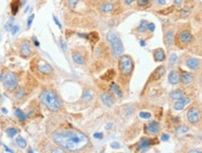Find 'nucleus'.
Returning <instances> with one entry per match:
<instances>
[{
	"label": "nucleus",
	"mask_w": 202,
	"mask_h": 153,
	"mask_svg": "<svg viewBox=\"0 0 202 153\" xmlns=\"http://www.w3.org/2000/svg\"><path fill=\"white\" fill-rule=\"evenodd\" d=\"M52 139L58 146L69 151L81 150L89 143L88 137L84 134L73 130H65L54 133Z\"/></svg>",
	"instance_id": "1"
},
{
	"label": "nucleus",
	"mask_w": 202,
	"mask_h": 153,
	"mask_svg": "<svg viewBox=\"0 0 202 153\" xmlns=\"http://www.w3.org/2000/svg\"><path fill=\"white\" fill-rule=\"evenodd\" d=\"M40 100L50 111H58L61 108V102L57 95L51 91H44L41 94Z\"/></svg>",
	"instance_id": "2"
},
{
	"label": "nucleus",
	"mask_w": 202,
	"mask_h": 153,
	"mask_svg": "<svg viewBox=\"0 0 202 153\" xmlns=\"http://www.w3.org/2000/svg\"><path fill=\"white\" fill-rule=\"evenodd\" d=\"M107 40L108 41L111 48V52L114 57H120L123 52V46L120 37L113 31H110L107 34Z\"/></svg>",
	"instance_id": "3"
},
{
	"label": "nucleus",
	"mask_w": 202,
	"mask_h": 153,
	"mask_svg": "<svg viewBox=\"0 0 202 153\" xmlns=\"http://www.w3.org/2000/svg\"><path fill=\"white\" fill-rule=\"evenodd\" d=\"M119 70L123 75H129L134 69V63L127 55H122L119 59Z\"/></svg>",
	"instance_id": "4"
},
{
	"label": "nucleus",
	"mask_w": 202,
	"mask_h": 153,
	"mask_svg": "<svg viewBox=\"0 0 202 153\" xmlns=\"http://www.w3.org/2000/svg\"><path fill=\"white\" fill-rule=\"evenodd\" d=\"M3 83H4V86L7 90L12 91L18 85V79L15 74H13L11 72H7L3 76Z\"/></svg>",
	"instance_id": "5"
},
{
	"label": "nucleus",
	"mask_w": 202,
	"mask_h": 153,
	"mask_svg": "<svg viewBox=\"0 0 202 153\" xmlns=\"http://www.w3.org/2000/svg\"><path fill=\"white\" fill-rule=\"evenodd\" d=\"M187 120L190 123L195 124L200 120V112L196 108V106H192L187 111Z\"/></svg>",
	"instance_id": "6"
},
{
	"label": "nucleus",
	"mask_w": 202,
	"mask_h": 153,
	"mask_svg": "<svg viewBox=\"0 0 202 153\" xmlns=\"http://www.w3.org/2000/svg\"><path fill=\"white\" fill-rule=\"evenodd\" d=\"M165 73H166V67L164 65L158 66L157 68H155V70L150 76V81H156L160 79L165 75Z\"/></svg>",
	"instance_id": "7"
},
{
	"label": "nucleus",
	"mask_w": 202,
	"mask_h": 153,
	"mask_svg": "<svg viewBox=\"0 0 202 153\" xmlns=\"http://www.w3.org/2000/svg\"><path fill=\"white\" fill-rule=\"evenodd\" d=\"M160 131V125L157 121H151L145 127V132L150 134H156Z\"/></svg>",
	"instance_id": "8"
},
{
	"label": "nucleus",
	"mask_w": 202,
	"mask_h": 153,
	"mask_svg": "<svg viewBox=\"0 0 202 153\" xmlns=\"http://www.w3.org/2000/svg\"><path fill=\"white\" fill-rule=\"evenodd\" d=\"M179 40H180L182 43H184V44H188V43H191L192 40H193V36L192 34L187 31V30H183L180 33H179Z\"/></svg>",
	"instance_id": "9"
},
{
	"label": "nucleus",
	"mask_w": 202,
	"mask_h": 153,
	"mask_svg": "<svg viewBox=\"0 0 202 153\" xmlns=\"http://www.w3.org/2000/svg\"><path fill=\"white\" fill-rule=\"evenodd\" d=\"M189 103H190V98L183 96V98L177 100V102L174 104V109L176 111H181L185 108V105H187Z\"/></svg>",
	"instance_id": "10"
},
{
	"label": "nucleus",
	"mask_w": 202,
	"mask_h": 153,
	"mask_svg": "<svg viewBox=\"0 0 202 153\" xmlns=\"http://www.w3.org/2000/svg\"><path fill=\"white\" fill-rule=\"evenodd\" d=\"M168 79L171 85H176V84L181 81V75L177 70H171L168 74Z\"/></svg>",
	"instance_id": "11"
},
{
	"label": "nucleus",
	"mask_w": 202,
	"mask_h": 153,
	"mask_svg": "<svg viewBox=\"0 0 202 153\" xmlns=\"http://www.w3.org/2000/svg\"><path fill=\"white\" fill-rule=\"evenodd\" d=\"M32 53V49L28 41H25L21 46V55L22 57H28Z\"/></svg>",
	"instance_id": "12"
},
{
	"label": "nucleus",
	"mask_w": 202,
	"mask_h": 153,
	"mask_svg": "<svg viewBox=\"0 0 202 153\" xmlns=\"http://www.w3.org/2000/svg\"><path fill=\"white\" fill-rule=\"evenodd\" d=\"M191 12H192V7L188 4H185L182 9L179 10V16L182 19H186L191 15Z\"/></svg>",
	"instance_id": "13"
},
{
	"label": "nucleus",
	"mask_w": 202,
	"mask_h": 153,
	"mask_svg": "<svg viewBox=\"0 0 202 153\" xmlns=\"http://www.w3.org/2000/svg\"><path fill=\"white\" fill-rule=\"evenodd\" d=\"M152 145V140L149 138H142L139 140L138 143V150L139 151H144L146 149H148L150 146Z\"/></svg>",
	"instance_id": "14"
},
{
	"label": "nucleus",
	"mask_w": 202,
	"mask_h": 153,
	"mask_svg": "<svg viewBox=\"0 0 202 153\" xmlns=\"http://www.w3.org/2000/svg\"><path fill=\"white\" fill-rule=\"evenodd\" d=\"M37 69L40 73L42 74H51L52 72V67L48 64V63H45V62H41L37 65Z\"/></svg>",
	"instance_id": "15"
},
{
	"label": "nucleus",
	"mask_w": 202,
	"mask_h": 153,
	"mask_svg": "<svg viewBox=\"0 0 202 153\" xmlns=\"http://www.w3.org/2000/svg\"><path fill=\"white\" fill-rule=\"evenodd\" d=\"M114 10V4L111 2H104L100 4L99 6V10L103 13H108L111 12Z\"/></svg>",
	"instance_id": "16"
},
{
	"label": "nucleus",
	"mask_w": 202,
	"mask_h": 153,
	"mask_svg": "<svg viewBox=\"0 0 202 153\" xmlns=\"http://www.w3.org/2000/svg\"><path fill=\"white\" fill-rule=\"evenodd\" d=\"M101 101H102V103L107 106H111L114 103L112 96L108 93H103L101 94Z\"/></svg>",
	"instance_id": "17"
},
{
	"label": "nucleus",
	"mask_w": 202,
	"mask_h": 153,
	"mask_svg": "<svg viewBox=\"0 0 202 153\" xmlns=\"http://www.w3.org/2000/svg\"><path fill=\"white\" fill-rule=\"evenodd\" d=\"M153 58L155 61H157V62H163V61H165V59H166L165 51L162 49L155 50L153 51Z\"/></svg>",
	"instance_id": "18"
},
{
	"label": "nucleus",
	"mask_w": 202,
	"mask_h": 153,
	"mask_svg": "<svg viewBox=\"0 0 202 153\" xmlns=\"http://www.w3.org/2000/svg\"><path fill=\"white\" fill-rule=\"evenodd\" d=\"M186 65L192 70H197L199 67V61L196 58H189L186 60Z\"/></svg>",
	"instance_id": "19"
},
{
	"label": "nucleus",
	"mask_w": 202,
	"mask_h": 153,
	"mask_svg": "<svg viewBox=\"0 0 202 153\" xmlns=\"http://www.w3.org/2000/svg\"><path fill=\"white\" fill-rule=\"evenodd\" d=\"M183 95H184L183 91L182 90H180V89L173 90V91H170V94H169L170 98L173 99V100H176V101H177V100H179V99L183 98Z\"/></svg>",
	"instance_id": "20"
},
{
	"label": "nucleus",
	"mask_w": 202,
	"mask_h": 153,
	"mask_svg": "<svg viewBox=\"0 0 202 153\" xmlns=\"http://www.w3.org/2000/svg\"><path fill=\"white\" fill-rule=\"evenodd\" d=\"M193 80V76L191 73H188V72H183L182 75H181V81L183 83V84H189L191 83Z\"/></svg>",
	"instance_id": "21"
},
{
	"label": "nucleus",
	"mask_w": 202,
	"mask_h": 153,
	"mask_svg": "<svg viewBox=\"0 0 202 153\" xmlns=\"http://www.w3.org/2000/svg\"><path fill=\"white\" fill-rule=\"evenodd\" d=\"M173 36H174V32L172 30H168L166 33V36H165V44L169 47L170 45L173 43Z\"/></svg>",
	"instance_id": "22"
},
{
	"label": "nucleus",
	"mask_w": 202,
	"mask_h": 153,
	"mask_svg": "<svg viewBox=\"0 0 202 153\" xmlns=\"http://www.w3.org/2000/svg\"><path fill=\"white\" fill-rule=\"evenodd\" d=\"M72 59L78 65H82L84 63V57L79 52H73L72 53Z\"/></svg>",
	"instance_id": "23"
},
{
	"label": "nucleus",
	"mask_w": 202,
	"mask_h": 153,
	"mask_svg": "<svg viewBox=\"0 0 202 153\" xmlns=\"http://www.w3.org/2000/svg\"><path fill=\"white\" fill-rule=\"evenodd\" d=\"M111 90L113 91V93L117 95L118 97H120V98H122L123 97V91H121V88L117 85L116 83H114V82H111Z\"/></svg>",
	"instance_id": "24"
},
{
	"label": "nucleus",
	"mask_w": 202,
	"mask_h": 153,
	"mask_svg": "<svg viewBox=\"0 0 202 153\" xmlns=\"http://www.w3.org/2000/svg\"><path fill=\"white\" fill-rule=\"evenodd\" d=\"M148 25H149V22H147L146 20L141 21L138 26L137 27V31L139 32V33H144L146 30H148Z\"/></svg>",
	"instance_id": "25"
},
{
	"label": "nucleus",
	"mask_w": 202,
	"mask_h": 153,
	"mask_svg": "<svg viewBox=\"0 0 202 153\" xmlns=\"http://www.w3.org/2000/svg\"><path fill=\"white\" fill-rule=\"evenodd\" d=\"M25 95V91L24 88H17L14 91V97L16 99H19V100L22 98H24Z\"/></svg>",
	"instance_id": "26"
},
{
	"label": "nucleus",
	"mask_w": 202,
	"mask_h": 153,
	"mask_svg": "<svg viewBox=\"0 0 202 153\" xmlns=\"http://www.w3.org/2000/svg\"><path fill=\"white\" fill-rule=\"evenodd\" d=\"M15 116H16L18 118V120H25L27 118V115L22 110H21L20 108H17L15 110Z\"/></svg>",
	"instance_id": "27"
},
{
	"label": "nucleus",
	"mask_w": 202,
	"mask_h": 153,
	"mask_svg": "<svg viewBox=\"0 0 202 153\" xmlns=\"http://www.w3.org/2000/svg\"><path fill=\"white\" fill-rule=\"evenodd\" d=\"M174 10H175V6H170V7H168L167 9L159 10L158 13L159 14H162V15H168L170 13H173Z\"/></svg>",
	"instance_id": "28"
},
{
	"label": "nucleus",
	"mask_w": 202,
	"mask_h": 153,
	"mask_svg": "<svg viewBox=\"0 0 202 153\" xmlns=\"http://www.w3.org/2000/svg\"><path fill=\"white\" fill-rule=\"evenodd\" d=\"M189 131V128H188V126H186V125H180L179 127H177V129H176V133L178 134H186Z\"/></svg>",
	"instance_id": "29"
},
{
	"label": "nucleus",
	"mask_w": 202,
	"mask_h": 153,
	"mask_svg": "<svg viewBox=\"0 0 202 153\" xmlns=\"http://www.w3.org/2000/svg\"><path fill=\"white\" fill-rule=\"evenodd\" d=\"M16 143H17V145L18 146L21 148V149H25L26 148V146H27V144H26V141L22 138V136H18L17 138H16Z\"/></svg>",
	"instance_id": "30"
},
{
	"label": "nucleus",
	"mask_w": 202,
	"mask_h": 153,
	"mask_svg": "<svg viewBox=\"0 0 202 153\" xmlns=\"http://www.w3.org/2000/svg\"><path fill=\"white\" fill-rule=\"evenodd\" d=\"M18 129H16V128H13V127H11V128H9V129H7V131H6V133H7V135L9 136V137H13V136H15L17 134H18Z\"/></svg>",
	"instance_id": "31"
},
{
	"label": "nucleus",
	"mask_w": 202,
	"mask_h": 153,
	"mask_svg": "<svg viewBox=\"0 0 202 153\" xmlns=\"http://www.w3.org/2000/svg\"><path fill=\"white\" fill-rule=\"evenodd\" d=\"M152 2V0H137V5L139 7H148Z\"/></svg>",
	"instance_id": "32"
},
{
	"label": "nucleus",
	"mask_w": 202,
	"mask_h": 153,
	"mask_svg": "<svg viewBox=\"0 0 202 153\" xmlns=\"http://www.w3.org/2000/svg\"><path fill=\"white\" fill-rule=\"evenodd\" d=\"M13 22H14V18L13 17H10V20L7 21V22L5 25V30L6 31H10L11 28L13 27Z\"/></svg>",
	"instance_id": "33"
},
{
	"label": "nucleus",
	"mask_w": 202,
	"mask_h": 153,
	"mask_svg": "<svg viewBox=\"0 0 202 153\" xmlns=\"http://www.w3.org/2000/svg\"><path fill=\"white\" fill-rule=\"evenodd\" d=\"M18 10H19V0H18V1H14V2L11 3V11H12V14L13 15L16 14L17 11H18Z\"/></svg>",
	"instance_id": "34"
},
{
	"label": "nucleus",
	"mask_w": 202,
	"mask_h": 153,
	"mask_svg": "<svg viewBox=\"0 0 202 153\" xmlns=\"http://www.w3.org/2000/svg\"><path fill=\"white\" fill-rule=\"evenodd\" d=\"M177 60H178V56L175 54V53H171V54H170V57H169V65L170 66L174 65L177 62Z\"/></svg>",
	"instance_id": "35"
},
{
	"label": "nucleus",
	"mask_w": 202,
	"mask_h": 153,
	"mask_svg": "<svg viewBox=\"0 0 202 153\" xmlns=\"http://www.w3.org/2000/svg\"><path fill=\"white\" fill-rule=\"evenodd\" d=\"M138 116L141 117V119H144V120H148V119H150L151 118V113H149V112H145V111H141V112H139V114H138Z\"/></svg>",
	"instance_id": "36"
},
{
	"label": "nucleus",
	"mask_w": 202,
	"mask_h": 153,
	"mask_svg": "<svg viewBox=\"0 0 202 153\" xmlns=\"http://www.w3.org/2000/svg\"><path fill=\"white\" fill-rule=\"evenodd\" d=\"M82 99H83V100H86V101L91 100V99H92V94L90 93L89 91H85L83 93V94H82Z\"/></svg>",
	"instance_id": "37"
},
{
	"label": "nucleus",
	"mask_w": 202,
	"mask_h": 153,
	"mask_svg": "<svg viewBox=\"0 0 202 153\" xmlns=\"http://www.w3.org/2000/svg\"><path fill=\"white\" fill-rule=\"evenodd\" d=\"M79 2H80V0H67V4L70 7H75Z\"/></svg>",
	"instance_id": "38"
},
{
	"label": "nucleus",
	"mask_w": 202,
	"mask_h": 153,
	"mask_svg": "<svg viewBox=\"0 0 202 153\" xmlns=\"http://www.w3.org/2000/svg\"><path fill=\"white\" fill-rule=\"evenodd\" d=\"M106 75L108 76V78H106V80H111L114 76L115 72H114V70H110V71H108V73H106Z\"/></svg>",
	"instance_id": "39"
},
{
	"label": "nucleus",
	"mask_w": 202,
	"mask_h": 153,
	"mask_svg": "<svg viewBox=\"0 0 202 153\" xmlns=\"http://www.w3.org/2000/svg\"><path fill=\"white\" fill-rule=\"evenodd\" d=\"M168 0H153V2L157 6H165L167 4Z\"/></svg>",
	"instance_id": "40"
},
{
	"label": "nucleus",
	"mask_w": 202,
	"mask_h": 153,
	"mask_svg": "<svg viewBox=\"0 0 202 153\" xmlns=\"http://www.w3.org/2000/svg\"><path fill=\"white\" fill-rule=\"evenodd\" d=\"M34 18H35V15L34 14L30 15V16H29V18L27 19V27H30L31 26V25H32V22H33Z\"/></svg>",
	"instance_id": "41"
},
{
	"label": "nucleus",
	"mask_w": 202,
	"mask_h": 153,
	"mask_svg": "<svg viewBox=\"0 0 202 153\" xmlns=\"http://www.w3.org/2000/svg\"><path fill=\"white\" fill-rule=\"evenodd\" d=\"M19 31V26L18 25H13V27L11 28V30H10V32H11V35L12 36H14V35H16V33Z\"/></svg>",
	"instance_id": "42"
},
{
	"label": "nucleus",
	"mask_w": 202,
	"mask_h": 153,
	"mask_svg": "<svg viewBox=\"0 0 202 153\" xmlns=\"http://www.w3.org/2000/svg\"><path fill=\"white\" fill-rule=\"evenodd\" d=\"M169 139V134H163L161 135V140L162 141H168Z\"/></svg>",
	"instance_id": "43"
},
{
	"label": "nucleus",
	"mask_w": 202,
	"mask_h": 153,
	"mask_svg": "<svg viewBox=\"0 0 202 153\" xmlns=\"http://www.w3.org/2000/svg\"><path fill=\"white\" fill-rule=\"evenodd\" d=\"M94 137L97 139H101V138H103V134L102 133H95Z\"/></svg>",
	"instance_id": "44"
},
{
	"label": "nucleus",
	"mask_w": 202,
	"mask_h": 153,
	"mask_svg": "<svg viewBox=\"0 0 202 153\" xmlns=\"http://www.w3.org/2000/svg\"><path fill=\"white\" fill-rule=\"evenodd\" d=\"M111 147L112 149H119V148H120V144H119L118 142H112V143L111 144Z\"/></svg>",
	"instance_id": "45"
},
{
	"label": "nucleus",
	"mask_w": 202,
	"mask_h": 153,
	"mask_svg": "<svg viewBox=\"0 0 202 153\" xmlns=\"http://www.w3.org/2000/svg\"><path fill=\"white\" fill-rule=\"evenodd\" d=\"M154 28H155V25L154 24H153V22H151V24L148 25V30L151 32H153L154 31Z\"/></svg>",
	"instance_id": "46"
},
{
	"label": "nucleus",
	"mask_w": 202,
	"mask_h": 153,
	"mask_svg": "<svg viewBox=\"0 0 202 153\" xmlns=\"http://www.w3.org/2000/svg\"><path fill=\"white\" fill-rule=\"evenodd\" d=\"M173 3L175 6H182L183 3V0H173Z\"/></svg>",
	"instance_id": "47"
},
{
	"label": "nucleus",
	"mask_w": 202,
	"mask_h": 153,
	"mask_svg": "<svg viewBox=\"0 0 202 153\" xmlns=\"http://www.w3.org/2000/svg\"><path fill=\"white\" fill-rule=\"evenodd\" d=\"M53 20H54V22H55V24H56V25H58V27L61 29V28H62V25H61V24L59 22V21L57 20V18H56L55 16H53Z\"/></svg>",
	"instance_id": "48"
},
{
	"label": "nucleus",
	"mask_w": 202,
	"mask_h": 153,
	"mask_svg": "<svg viewBox=\"0 0 202 153\" xmlns=\"http://www.w3.org/2000/svg\"><path fill=\"white\" fill-rule=\"evenodd\" d=\"M134 1H135V0H125V4L126 6H129V5H131L132 3H133Z\"/></svg>",
	"instance_id": "49"
},
{
	"label": "nucleus",
	"mask_w": 202,
	"mask_h": 153,
	"mask_svg": "<svg viewBox=\"0 0 202 153\" xmlns=\"http://www.w3.org/2000/svg\"><path fill=\"white\" fill-rule=\"evenodd\" d=\"M4 148H5V150H6V151H7V152H13V150H12V149H9V147L4 146Z\"/></svg>",
	"instance_id": "50"
},
{
	"label": "nucleus",
	"mask_w": 202,
	"mask_h": 153,
	"mask_svg": "<svg viewBox=\"0 0 202 153\" xmlns=\"http://www.w3.org/2000/svg\"><path fill=\"white\" fill-rule=\"evenodd\" d=\"M33 39H34V44H35V46H37H37H40V43H38L37 40H36L35 38H33Z\"/></svg>",
	"instance_id": "51"
},
{
	"label": "nucleus",
	"mask_w": 202,
	"mask_h": 153,
	"mask_svg": "<svg viewBox=\"0 0 202 153\" xmlns=\"http://www.w3.org/2000/svg\"><path fill=\"white\" fill-rule=\"evenodd\" d=\"M91 1H92L93 3H95V4H97V3L100 1V0H91Z\"/></svg>",
	"instance_id": "52"
},
{
	"label": "nucleus",
	"mask_w": 202,
	"mask_h": 153,
	"mask_svg": "<svg viewBox=\"0 0 202 153\" xmlns=\"http://www.w3.org/2000/svg\"><path fill=\"white\" fill-rule=\"evenodd\" d=\"M190 152H202V150H198V149H194V150H190Z\"/></svg>",
	"instance_id": "53"
},
{
	"label": "nucleus",
	"mask_w": 202,
	"mask_h": 153,
	"mask_svg": "<svg viewBox=\"0 0 202 153\" xmlns=\"http://www.w3.org/2000/svg\"><path fill=\"white\" fill-rule=\"evenodd\" d=\"M2 112L5 113V114H7V110L6 108H2Z\"/></svg>",
	"instance_id": "54"
},
{
	"label": "nucleus",
	"mask_w": 202,
	"mask_h": 153,
	"mask_svg": "<svg viewBox=\"0 0 202 153\" xmlns=\"http://www.w3.org/2000/svg\"><path fill=\"white\" fill-rule=\"evenodd\" d=\"M53 152H63V150H61V149H55V150H53Z\"/></svg>",
	"instance_id": "55"
},
{
	"label": "nucleus",
	"mask_w": 202,
	"mask_h": 153,
	"mask_svg": "<svg viewBox=\"0 0 202 153\" xmlns=\"http://www.w3.org/2000/svg\"><path fill=\"white\" fill-rule=\"evenodd\" d=\"M141 46H145V42L141 40Z\"/></svg>",
	"instance_id": "56"
}]
</instances>
